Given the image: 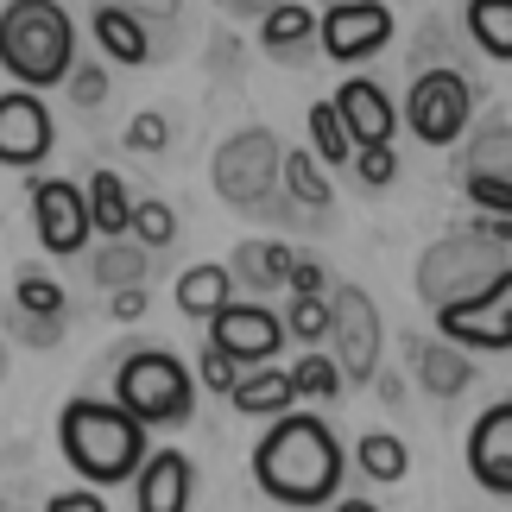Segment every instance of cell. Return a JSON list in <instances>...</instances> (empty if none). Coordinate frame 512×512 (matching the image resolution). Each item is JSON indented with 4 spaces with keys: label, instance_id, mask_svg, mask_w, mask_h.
<instances>
[{
    "label": "cell",
    "instance_id": "obj_31",
    "mask_svg": "<svg viewBox=\"0 0 512 512\" xmlns=\"http://www.w3.org/2000/svg\"><path fill=\"white\" fill-rule=\"evenodd\" d=\"M468 171L481 177H512V127H487L475 146H468Z\"/></svg>",
    "mask_w": 512,
    "mask_h": 512
},
{
    "label": "cell",
    "instance_id": "obj_27",
    "mask_svg": "<svg viewBox=\"0 0 512 512\" xmlns=\"http://www.w3.org/2000/svg\"><path fill=\"white\" fill-rule=\"evenodd\" d=\"M354 462H361V475H367V481H405L411 449L392 437V430H367L361 449H354Z\"/></svg>",
    "mask_w": 512,
    "mask_h": 512
},
{
    "label": "cell",
    "instance_id": "obj_13",
    "mask_svg": "<svg viewBox=\"0 0 512 512\" xmlns=\"http://www.w3.org/2000/svg\"><path fill=\"white\" fill-rule=\"evenodd\" d=\"M392 38V13L386 0H342V7L323 13V51L336 64H361L367 51H380Z\"/></svg>",
    "mask_w": 512,
    "mask_h": 512
},
{
    "label": "cell",
    "instance_id": "obj_19",
    "mask_svg": "<svg viewBox=\"0 0 512 512\" xmlns=\"http://www.w3.org/2000/svg\"><path fill=\"white\" fill-rule=\"evenodd\" d=\"M291 399H298L291 367H253L247 380L234 386V411H241V418H285Z\"/></svg>",
    "mask_w": 512,
    "mask_h": 512
},
{
    "label": "cell",
    "instance_id": "obj_8",
    "mask_svg": "<svg viewBox=\"0 0 512 512\" xmlns=\"http://www.w3.org/2000/svg\"><path fill=\"white\" fill-rule=\"evenodd\" d=\"M437 329H443V342H456L468 354H506L512 348V266L481 291V298L437 310Z\"/></svg>",
    "mask_w": 512,
    "mask_h": 512
},
{
    "label": "cell",
    "instance_id": "obj_11",
    "mask_svg": "<svg viewBox=\"0 0 512 512\" xmlns=\"http://www.w3.org/2000/svg\"><path fill=\"white\" fill-rule=\"evenodd\" d=\"M285 336L291 329L272 317L266 304H228L222 317L209 323V348H222L234 367H266L272 354L285 348Z\"/></svg>",
    "mask_w": 512,
    "mask_h": 512
},
{
    "label": "cell",
    "instance_id": "obj_36",
    "mask_svg": "<svg viewBox=\"0 0 512 512\" xmlns=\"http://www.w3.org/2000/svg\"><path fill=\"white\" fill-rule=\"evenodd\" d=\"M354 171H361V184H392V177H399V152L392 146H361V159H354Z\"/></svg>",
    "mask_w": 512,
    "mask_h": 512
},
{
    "label": "cell",
    "instance_id": "obj_16",
    "mask_svg": "<svg viewBox=\"0 0 512 512\" xmlns=\"http://www.w3.org/2000/svg\"><path fill=\"white\" fill-rule=\"evenodd\" d=\"M336 108H342L348 133H354V146H392V127L405 121V114L386 102V89L367 83V76H348L336 89Z\"/></svg>",
    "mask_w": 512,
    "mask_h": 512
},
{
    "label": "cell",
    "instance_id": "obj_46",
    "mask_svg": "<svg viewBox=\"0 0 512 512\" xmlns=\"http://www.w3.org/2000/svg\"><path fill=\"white\" fill-rule=\"evenodd\" d=\"M329 512H380V506H367V500H336Z\"/></svg>",
    "mask_w": 512,
    "mask_h": 512
},
{
    "label": "cell",
    "instance_id": "obj_41",
    "mask_svg": "<svg viewBox=\"0 0 512 512\" xmlns=\"http://www.w3.org/2000/svg\"><path fill=\"white\" fill-rule=\"evenodd\" d=\"M468 234H481V241H494V247H512V215H475Z\"/></svg>",
    "mask_w": 512,
    "mask_h": 512
},
{
    "label": "cell",
    "instance_id": "obj_21",
    "mask_svg": "<svg viewBox=\"0 0 512 512\" xmlns=\"http://www.w3.org/2000/svg\"><path fill=\"white\" fill-rule=\"evenodd\" d=\"M418 380H424L430 399H456V392H468V380H475L468 348H456V342H418Z\"/></svg>",
    "mask_w": 512,
    "mask_h": 512
},
{
    "label": "cell",
    "instance_id": "obj_9",
    "mask_svg": "<svg viewBox=\"0 0 512 512\" xmlns=\"http://www.w3.org/2000/svg\"><path fill=\"white\" fill-rule=\"evenodd\" d=\"M32 228L45 253H83L95 234V209L89 190H76L70 177H38L32 184Z\"/></svg>",
    "mask_w": 512,
    "mask_h": 512
},
{
    "label": "cell",
    "instance_id": "obj_40",
    "mask_svg": "<svg viewBox=\"0 0 512 512\" xmlns=\"http://www.w3.org/2000/svg\"><path fill=\"white\" fill-rule=\"evenodd\" d=\"M45 512H108V506H102V494H89V487H70V494H51Z\"/></svg>",
    "mask_w": 512,
    "mask_h": 512
},
{
    "label": "cell",
    "instance_id": "obj_3",
    "mask_svg": "<svg viewBox=\"0 0 512 512\" xmlns=\"http://www.w3.org/2000/svg\"><path fill=\"white\" fill-rule=\"evenodd\" d=\"M0 64L19 89L70 83L76 64V26L57 0H7L0 13Z\"/></svg>",
    "mask_w": 512,
    "mask_h": 512
},
{
    "label": "cell",
    "instance_id": "obj_33",
    "mask_svg": "<svg viewBox=\"0 0 512 512\" xmlns=\"http://www.w3.org/2000/svg\"><path fill=\"white\" fill-rule=\"evenodd\" d=\"M462 190L481 215H512V177H481V171H462Z\"/></svg>",
    "mask_w": 512,
    "mask_h": 512
},
{
    "label": "cell",
    "instance_id": "obj_30",
    "mask_svg": "<svg viewBox=\"0 0 512 512\" xmlns=\"http://www.w3.org/2000/svg\"><path fill=\"white\" fill-rule=\"evenodd\" d=\"M291 380H298V399H336L348 386L342 361H329V354H304L298 367H291Z\"/></svg>",
    "mask_w": 512,
    "mask_h": 512
},
{
    "label": "cell",
    "instance_id": "obj_47",
    "mask_svg": "<svg viewBox=\"0 0 512 512\" xmlns=\"http://www.w3.org/2000/svg\"><path fill=\"white\" fill-rule=\"evenodd\" d=\"M329 7H342V0H329Z\"/></svg>",
    "mask_w": 512,
    "mask_h": 512
},
{
    "label": "cell",
    "instance_id": "obj_37",
    "mask_svg": "<svg viewBox=\"0 0 512 512\" xmlns=\"http://www.w3.org/2000/svg\"><path fill=\"white\" fill-rule=\"evenodd\" d=\"M102 95H108V70H102V64H76L70 102H76V108H102Z\"/></svg>",
    "mask_w": 512,
    "mask_h": 512
},
{
    "label": "cell",
    "instance_id": "obj_14",
    "mask_svg": "<svg viewBox=\"0 0 512 512\" xmlns=\"http://www.w3.org/2000/svg\"><path fill=\"white\" fill-rule=\"evenodd\" d=\"M468 475H475L487 494L512 500V399L487 405L475 430H468Z\"/></svg>",
    "mask_w": 512,
    "mask_h": 512
},
{
    "label": "cell",
    "instance_id": "obj_35",
    "mask_svg": "<svg viewBox=\"0 0 512 512\" xmlns=\"http://www.w3.org/2000/svg\"><path fill=\"white\" fill-rule=\"evenodd\" d=\"M171 234H177V215L165 203H140V209H133V241H140V247H165Z\"/></svg>",
    "mask_w": 512,
    "mask_h": 512
},
{
    "label": "cell",
    "instance_id": "obj_32",
    "mask_svg": "<svg viewBox=\"0 0 512 512\" xmlns=\"http://www.w3.org/2000/svg\"><path fill=\"white\" fill-rule=\"evenodd\" d=\"M13 304H19V317H64V285L26 272V279L13 285Z\"/></svg>",
    "mask_w": 512,
    "mask_h": 512
},
{
    "label": "cell",
    "instance_id": "obj_2",
    "mask_svg": "<svg viewBox=\"0 0 512 512\" xmlns=\"http://www.w3.org/2000/svg\"><path fill=\"white\" fill-rule=\"evenodd\" d=\"M57 449L89 487H127L146 468V424L127 405L70 399L64 418H57Z\"/></svg>",
    "mask_w": 512,
    "mask_h": 512
},
{
    "label": "cell",
    "instance_id": "obj_34",
    "mask_svg": "<svg viewBox=\"0 0 512 512\" xmlns=\"http://www.w3.org/2000/svg\"><path fill=\"white\" fill-rule=\"evenodd\" d=\"M196 380H203L209 392H222V399H234V386H241L247 373L234 367V361H228L222 348H203V354H196Z\"/></svg>",
    "mask_w": 512,
    "mask_h": 512
},
{
    "label": "cell",
    "instance_id": "obj_42",
    "mask_svg": "<svg viewBox=\"0 0 512 512\" xmlns=\"http://www.w3.org/2000/svg\"><path fill=\"white\" fill-rule=\"evenodd\" d=\"M127 13H140V19H171L177 26V13H184V0H121Z\"/></svg>",
    "mask_w": 512,
    "mask_h": 512
},
{
    "label": "cell",
    "instance_id": "obj_23",
    "mask_svg": "<svg viewBox=\"0 0 512 512\" xmlns=\"http://www.w3.org/2000/svg\"><path fill=\"white\" fill-rule=\"evenodd\" d=\"M310 38H323V13H310L304 0H285L272 19H260V45L266 51H298Z\"/></svg>",
    "mask_w": 512,
    "mask_h": 512
},
{
    "label": "cell",
    "instance_id": "obj_29",
    "mask_svg": "<svg viewBox=\"0 0 512 512\" xmlns=\"http://www.w3.org/2000/svg\"><path fill=\"white\" fill-rule=\"evenodd\" d=\"M285 329H291L298 342H323V336H336V298H291Z\"/></svg>",
    "mask_w": 512,
    "mask_h": 512
},
{
    "label": "cell",
    "instance_id": "obj_1",
    "mask_svg": "<svg viewBox=\"0 0 512 512\" xmlns=\"http://www.w3.org/2000/svg\"><path fill=\"white\" fill-rule=\"evenodd\" d=\"M342 443L336 430L310 411H285V418L266 424V437L253 443V487L266 500H279L291 512H310V506H329L342 487Z\"/></svg>",
    "mask_w": 512,
    "mask_h": 512
},
{
    "label": "cell",
    "instance_id": "obj_38",
    "mask_svg": "<svg viewBox=\"0 0 512 512\" xmlns=\"http://www.w3.org/2000/svg\"><path fill=\"white\" fill-rule=\"evenodd\" d=\"M165 140H171L165 114H133V121H127V146H133V152H159Z\"/></svg>",
    "mask_w": 512,
    "mask_h": 512
},
{
    "label": "cell",
    "instance_id": "obj_17",
    "mask_svg": "<svg viewBox=\"0 0 512 512\" xmlns=\"http://www.w3.org/2000/svg\"><path fill=\"white\" fill-rule=\"evenodd\" d=\"M95 45H102L114 64H146V57H152L146 19H140V13H127L121 0H102V7H95Z\"/></svg>",
    "mask_w": 512,
    "mask_h": 512
},
{
    "label": "cell",
    "instance_id": "obj_10",
    "mask_svg": "<svg viewBox=\"0 0 512 512\" xmlns=\"http://www.w3.org/2000/svg\"><path fill=\"white\" fill-rule=\"evenodd\" d=\"M336 361L348 380H373L380 373V348H386V329H380V310L361 285H342L336 291Z\"/></svg>",
    "mask_w": 512,
    "mask_h": 512
},
{
    "label": "cell",
    "instance_id": "obj_43",
    "mask_svg": "<svg viewBox=\"0 0 512 512\" xmlns=\"http://www.w3.org/2000/svg\"><path fill=\"white\" fill-rule=\"evenodd\" d=\"M114 317H121V323H140V317H146V285L114 291Z\"/></svg>",
    "mask_w": 512,
    "mask_h": 512
},
{
    "label": "cell",
    "instance_id": "obj_5",
    "mask_svg": "<svg viewBox=\"0 0 512 512\" xmlns=\"http://www.w3.org/2000/svg\"><path fill=\"white\" fill-rule=\"evenodd\" d=\"M114 405H127L140 424H184L196 405V380L177 354H127L121 373H114Z\"/></svg>",
    "mask_w": 512,
    "mask_h": 512
},
{
    "label": "cell",
    "instance_id": "obj_4",
    "mask_svg": "<svg viewBox=\"0 0 512 512\" xmlns=\"http://www.w3.org/2000/svg\"><path fill=\"white\" fill-rule=\"evenodd\" d=\"M500 272H506V260H500L494 241H481V234H468V228L462 234H443V241L424 247V260H418V298L430 310L468 304V298H481Z\"/></svg>",
    "mask_w": 512,
    "mask_h": 512
},
{
    "label": "cell",
    "instance_id": "obj_15",
    "mask_svg": "<svg viewBox=\"0 0 512 512\" xmlns=\"http://www.w3.org/2000/svg\"><path fill=\"white\" fill-rule=\"evenodd\" d=\"M190 487H196V468L190 456L177 449H152L140 481H133V512H190Z\"/></svg>",
    "mask_w": 512,
    "mask_h": 512
},
{
    "label": "cell",
    "instance_id": "obj_20",
    "mask_svg": "<svg viewBox=\"0 0 512 512\" xmlns=\"http://www.w3.org/2000/svg\"><path fill=\"white\" fill-rule=\"evenodd\" d=\"M228 304H234V272L228 266H190L184 279H177V310H184V317L215 323Z\"/></svg>",
    "mask_w": 512,
    "mask_h": 512
},
{
    "label": "cell",
    "instance_id": "obj_28",
    "mask_svg": "<svg viewBox=\"0 0 512 512\" xmlns=\"http://www.w3.org/2000/svg\"><path fill=\"white\" fill-rule=\"evenodd\" d=\"M95 279H102L108 291H133V285H146V247L108 241L102 253H95Z\"/></svg>",
    "mask_w": 512,
    "mask_h": 512
},
{
    "label": "cell",
    "instance_id": "obj_39",
    "mask_svg": "<svg viewBox=\"0 0 512 512\" xmlns=\"http://www.w3.org/2000/svg\"><path fill=\"white\" fill-rule=\"evenodd\" d=\"M291 298H323V266L298 253V266H291Z\"/></svg>",
    "mask_w": 512,
    "mask_h": 512
},
{
    "label": "cell",
    "instance_id": "obj_18",
    "mask_svg": "<svg viewBox=\"0 0 512 512\" xmlns=\"http://www.w3.org/2000/svg\"><path fill=\"white\" fill-rule=\"evenodd\" d=\"M291 266H298V253L279 247V241H241V247H234V260H228L234 285H247V291H279V285H291Z\"/></svg>",
    "mask_w": 512,
    "mask_h": 512
},
{
    "label": "cell",
    "instance_id": "obj_26",
    "mask_svg": "<svg viewBox=\"0 0 512 512\" xmlns=\"http://www.w3.org/2000/svg\"><path fill=\"white\" fill-rule=\"evenodd\" d=\"M310 152H317L323 165H348V152H361L336 102H310Z\"/></svg>",
    "mask_w": 512,
    "mask_h": 512
},
{
    "label": "cell",
    "instance_id": "obj_22",
    "mask_svg": "<svg viewBox=\"0 0 512 512\" xmlns=\"http://www.w3.org/2000/svg\"><path fill=\"white\" fill-rule=\"evenodd\" d=\"M468 38L487 51V57H500V64H512V0H468Z\"/></svg>",
    "mask_w": 512,
    "mask_h": 512
},
{
    "label": "cell",
    "instance_id": "obj_7",
    "mask_svg": "<svg viewBox=\"0 0 512 512\" xmlns=\"http://www.w3.org/2000/svg\"><path fill=\"white\" fill-rule=\"evenodd\" d=\"M468 121H475V89H468L462 70H424L405 95V127L418 133L424 146H456Z\"/></svg>",
    "mask_w": 512,
    "mask_h": 512
},
{
    "label": "cell",
    "instance_id": "obj_25",
    "mask_svg": "<svg viewBox=\"0 0 512 512\" xmlns=\"http://www.w3.org/2000/svg\"><path fill=\"white\" fill-rule=\"evenodd\" d=\"M285 190H291V203L298 209H329L336 203V190H329V171H323V159L317 152H285Z\"/></svg>",
    "mask_w": 512,
    "mask_h": 512
},
{
    "label": "cell",
    "instance_id": "obj_24",
    "mask_svg": "<svg viewBox=\"0 0 512 512\" xmlns=\"http://www.w3.org/2000/svg\"><path fill=\"white\" fill-rule=\"evenodd\" d=\"M89 209H95V228H102V234L127 241L133 209H140V203H127V184H121L114 171H95V177H89Z\"/></svg>",
    "mask_w": 512,
    "mask_h": 512
},
{
    "label": "cell",
    "instance_id": "obj_12",
    "mask_svg": "<svg viewBox=\"0 0 512 512\" xmlns=\"http://www.w3.org/2000/svg\"><path fill=\"white\" fill-rule=\"evenodd\" d=\"M51 152V114L32 89H7L0 95V165L7 171H32Z\"/></svg>",
    "mask_w": 512,
    "mask_h": 512
},
{
    "label": "cell",
    "instance_id": "obj_44",
    "mask_svg": "<svg viewBox=\"0 0 512 512\" xmlns=\"http://www.w3.org/2000/svg\"><path fill=\"white\" fill-rule=\"evenodd\" d=\"M19 336L38 342V348H51L57 342V317H19Z\"/></svg>",
    "mask_w": 512,
    "mask_h": 512
},
{
    "label": "cell",
    "instance_id": "obj_6",
    "mask_svg": "<svg viewBox=\"0 0 512 512\" xmlns=\"http://www.w3.org/2000/svg\"><path fill=\"white\" fill-rule=\"evenodd\" d=\"M285 184V146L266 127H247L215 152V190L234 209H272V190Z\"/></svg>",
    "mask_w": 512,
    "mask_h": 512
},
{
    "label": "cell",
    "instance_id": "obj_45",
    "mask_svg": "<svg viewBox=\"0 0 512 512\" xmlns=\"http://www.w3.org/2000/svg\"><path fill=\"white\" fill-rule=\"evenodd\" d=\"M228 7L241 13V19H272V13L285 7V0H228Z\"/></svg>",
    "mask_w": 512,
    "mask_h": 512
}]
</instances>
